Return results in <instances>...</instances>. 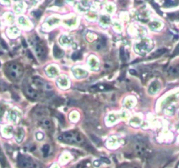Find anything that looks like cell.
Masks as SVG:
<instances>
[{
    "mask_svg": "<svg viewBox=\"0 0 179 168\" xmlns=\"http://www.w3.org/2000/svg\"><path fill=\"white\" fill-rule=\"evenodd\" d=\"M153 46H154V44L149 39H143L141 41L135 44L134 48L136 54L144 55L148 52H150Z\"/></svg>",
    "mask_w": 179,
    "mask_h": 168,
    "instance_id": "6da1fadb",
    "label": "cell"
},
{
    "mask_svg": "<svg viewBox=\"0 0 179 168\" xmlns=\"http://www.w3.org/2000/svg\"><path fill=\"white\" fill-rule=\"evenodd\" d=\"M129 34L133 37H143L147 34V30L145 27L137 25H131L128 29Z\"/></svg>",
    "mask_w": 179,
    "mask_h": 168,
    "instance_id": "7a4b0ae2",
    "label": "cell"
},
{
    "mask_svg": "<svg viewBox=\"0 0 179 168\" xmlns=\"http://www.w3.org/2000/svg\"><path fill=\"white\" fill-rule=\"evenodd\" d=\"M7 73H8V75L11 78L18 79L21 75V74H22V68H21V67L18 64L12 63V64L8 66Z\"/></svg>",
    "mask_w": 179,
    "mask_h": 168,
    "instance_id": "3957f363",
    "label": "cell"
},
{
    "mask_svg": "<svg viewBox=\"0 0 179 168\" xmlns=\"http://www.w3.org/2000/svg\"><path fill=\"white\" fill-rule=\"evenodd\" d=\"M60 18H58V17H50L49 19H47L45 21V23L43 24V26H42V28H43V30H45V31H48V30H51V29H53V27H55V26H57L59 24H60Z\"/></svg>",
    "mask_w": 179,
    "mask_h": 168,
    "instance_id": "277c9868",
    "label": "cell"
},
{
    "mask_svg": "<svg viewBox=\"0 0 179 168\" xmlns=\"http://www.w3.org/2000/svg\"><path fill=\"white\" fill-rule=\"evenodd\" d=\"M18 162L20 167L23 168H37V165L33 163L31 159L28 158H26L24 156H20L18 159Z\"/></svg>",
    "mask_w": 179,
    "mask_h": 168,
    "instance_id": "5b68a950",
    "label": "cell"
},
{
    "mask_svg": "<svg viewBox=\"0 0 179 168\" xmlns=\"http://www.w3.org/2000/svg\"><path fill=\"white\" fill-rule=\"evenodd\" d=\"M72 72L73 76L75 78H77V79H82V78H85V77H87L88 75L87 71L81 67H73Z\"/></svg>",
    "mask_w": 179,
    "mask_h": 168,
    "instance_id": "8992f818",
    "label": "cell"
},
{
    "mask_svg": "<svg viewBox=\"0 0 179 168\" xmlns=\"http://www.w3.org/2000/svg\"><path fill=\"white\" fill-rule=\"evenodd\" d=\"M59 139L60 141H65L69 144H77V142L75 140L74 132H65L62 136H60L59 137Z\"/></svg>",
    "mask_w": 179,
    "mask_h": 168,
    "instance_id": "52a82bcc",
    "label": "cell"
},
{
    "mask_svg": "<svg viewBox=\"0 0 179 168\" xmlns=\"http://www.w3.org/2000/svg\"><path fill=\"white\" fill-rule=\"evenodd\" d=\"M87 65L93 71H97L100 67V63L98 59L95 56H90L87 60Z\"/></svg>",
    "mask_w": 179,
    "mask_h": 168,
    "instance_id": "ba28073f",
    "label": "cell"
},
{
    "mask_svg": "<svg viewBox=\"0 0 179 168\" xmlns=\"http://www.w3.org/2000/svg\"><path fill=\"white\" fill-rule=\"evenodd\" d=\"M57 84L60 89H67L70 86V81L68 80V78L67 76L62 75V76H60L57 79Z\"/></svg>",
    "mask_w": 179,
    "mask_h": 168,
    "instance_id": "9c48e42d",
    "label": "cell"
},
{
    "mask_svg": "<svg viewBox=\"0 0 179 168\" xmlns=\"http://www.w3.org/2000/svg\"><path fill=\"white\" fill-rule=\"evenodd\" d=\"M160 88H161L160 82L156 80V81H152L151 84L149 85V87H148V94H150V95H155V94H156V93L159 91Z\"/></svg>",
    "mask_w": 179,
    "mask_h": 168,
    "instance_id": "30bf717a",
    "label": "cell"
},
{
    "mask_svg": "<svg viewBox=\"0 0 179 168\" xmlns=\"http://www.w3.org/2000/svg\"><path fill=\"white\" fill-rule=\"evenodd\" d=\"M34 48H35V53L37 56L40 60H45V51L44 47L38 42H35Z\"/></svg>",
    "mask_w": 179,
    "mask_h": 168,
    "instance_id": "8fae6325",
    "label": "cell"
},
{
    "mask_svg": "<svg viewBox=\"0 0 179 168\" xmlns=\"http://www.w3.org/2000/svg\"><path fill=\"white\" fill-rule=\"evenodd\" d=\"M119 119H121L120 113H110L107 115L106 123L107 125H112V124H115Z\"/></svg>",
    "mask_w": 179,
    "mask_h": 168,
    "instance_id": "7c38bea8",
    "label": "cell"
},
{
    "mask_svg": "<svg viewBox=\"0 0 179 168\" xmlns=\"http://www.w3.org/2000/svg\"><path fill=\"white\" fill-rule=\"evenodd\" d=\"M60 43L64 47L70 46H72L73 44L72 38L71 36H68V35H62L60 38Z\"/></svg>",
    "mask_w": 179,
    "mask_h": 168,
    "instance_id": "4fadbf2b",
    "label": "cell"
},
{
    "mask_svg": "<svg viewBox=\"0 0 179 168\" xmlns=\"http://www.w3.org/2000/svg\"><path fill=\"white\" fill-rule=\"evenodd\" d=\"M63 23L67 26V27H70V28H74L77 24H78V19L76 17L74 16H72L70 18H67L66 19L63 20Z\"/></svg>",
    "mask_w": 179,
    "mask_h": 168,
    "instance_id": "5bb4252c",
    "label": "cell"
},
{
    "mask_svg": "<svg viewBox=\"0 0 179 168\" xmlns=\"http://www.w3.org/2000/svg\"><path fill=\"white\" fill-rule=\"evenodd\" d=\"M45 71H46V74L49 77H55L59 74V68L53 65H51L46 67Z\"/></svg>",
    "mask_w": 179,
    "mask_h": 168,
    "instance_id": "9a60e30c",
    "label": "cell"
},
{
    "mask_svg": "<svg viewBox=\"0 0 179 168\" xmlns=\"http://www.w3.org/2000/svg\"><path fill=\"white\" fill-rule=\"evenodd\" d=\"M41 125L43 128H45L48 132H52L53 130V124L51 119L49 118H45L41 121Z\"/></svg>",
    "mask_w": 179,
    "mask_h": 168,
    "instance_id": "2e32d148",
    "label": "cell"
},
{
    "mask_svg": "<svg viewBox=\"0 0 179 168\" xmlns=\"http://www.w3.org/2000/svg\"><path fill=\"white\" fill-rule=\"evenodd\" d=\"M163 27V23L159 20H153L149 23V28L154 31H159Z\"/></svg>",
    "mask_w": 179,
    "mask_h": 168,
    "instance_id": "e0dca14e",
    "label": "cell"
},
{
    "mask_svg": "<svg viewBox=\"0 0 179 168\" xmlns=\"http://www.w3.org/2000/svg\"><path fill=\"white\" fill-rule=\"evenodd\" d=\"M26 95H27L29 97H31V98H33V99H37V98H38V93H37V91H36L33 88H32V87H30V86H27V87H26Z\"/></svg>",
    "mask_w": 179,
    "mask_h": 168,
    "instance_id": "ac0fdd59",
    "label": "cell"
},
{
    "mask_svg": "<svg viewBox=\"0 0 179 168\" xmlns=\"http://www.w3.org/2000/svg\"><path fill=\"white\" fill-rule=\"evenodd\" d=\"M142 118L139 116H134L130 119V124L134 127H139L142 124Z\"/></svg>",
    "mask_w": 179,
    "mask_h": 168,
    "instance_id": "d6986e66",
    "label": "cell"
},
{
    "mask_svg": "<svg viewBox=\"0 0 179 168\" xmlns=\"http://www.w3.org/2000/svg\"><path fill=\"white\" fill-rule=\"evenodd\" d=\"M136 101L135 97H129L124 100V106L129 109L134 107L136 105Z\"/></svg>",
    "mask_w": 179,
    "mask_h": 168,
    "instance_id": "ffe728a7",
    "label": "cell"
},
{
    "mask_svg": "<svg viewBox=\"0 0 179 168\" xmlns=\"http://www.w3.org/2000/svg\"><path fill=\"white\" fill-rule=\"evenodd\" d=\"M18 24L22 27H25V28H30L32 26L30 21L26 18H25V17H19L18 18Z\"/></svg>",
    "mask_w": 179,
    "mask_h": 168,
    "instance_id": "44dd1931",
    "label": "cell"
},
{
    "mask_svg": "<svg viewBox=\"0 0 179 168\" xmlns=\"http://www.w3.org/2000/svg\"><path fill=\"white\" fill-rule=\"evenodd\" d=\"M8 119L13 123H17L18 119V113L15 110H11L8 113Z\"/></svg>",
    "mask_w": 179,
    "mask_h": 168,
    "instance_id": "7402d4cb",
    "label": "cell"
},
{
    "mask_svg": "<svg viewBox=\"0 0 179 168\" xmlns=\"http://www.w3.org/2000/svg\"><path fill=\"white\" fill-rule=\"evenodd\" d=\"M135 151H136V154L137 155H139V156H143V154L145 153V152H146V148L143 146L142 144H136V145H135Z\"/></svg>",
    "mask_w": 179,
    "mask_h": 168,
    "instance_id": "603a6c76",
    "label": "cell"
},
{
    "mask_svg": "<svg viewBox=\"0 0 179 168\" xmlns=\"http://www.w3.org/2000/svg\"><path fill=\"white\" fill-rule=\"evenodd\" d=\"M100 24L102 26H107L111 24V19L107 15H102L100 18Z\"/></svg>",
    "mask_w": 179,
    "mask_h": 168,
    "instance_id": "cb8c5ba5",
    "label": "cell"
},
{
    "mask_svg": "<svg viewBox=\"0 0 179 168\" xmlns=\"http://www.w3.org/2000/svg\"><path fill=\"white\" fill-rule=\"evenodd\" d=\"M64 54V52L61 48H60L58 46H54L53 47V55L55 58L59 59V58H61Z\"/></svg>",
    "mask_w": 179,
    "mask_h": 168,
    "instance_id": "d4e9b609",
    "label": "cell"
},
{
    "mask_svg": "<svg viewBox=\"0 0 179 168\" xmlns=\"http://www.w3.org/2000/svg\"><path fill=\"white\" fill-rule=\"evenodd\" d=\"M35 114L38 117H45L48 114V110L45 108H39L36 110Z\"/></svg>",
    "mask_w": 179,
    "mask_h": 168,
    "instance_id": "484cf974",
    "label": "cell"
},
{
    "mask_svg": "<svg viewBox=\"0 0 179 168\" xmlns=\"http://www.w3.org/2000/svg\"><path fill=\"white\" fill-rule=\"evenodd\" d=\"M8 34H9V36L10 37H16V36H18V34H19V30L17 28V27H11L9 30H8Z\"/></svg>",
    "mask_w": 179,
    "mask_h": 168,
    "instance_id": "4316f807",
    "label": "cell"
},
{
    "mask_svg": "<svg viewBox=\"0 0 179 168\" xmlns=\"http://www.w3.org/2000/svg\"><path fill=\"white\" fill-rule=\"evenodd\" d=\"M168 74L171 76H177L179 74V69L176 67H170L168 69Z\"/></svg>",
    "mask_w": 179,
    "mask_h": 168,
    "instance_id": "83f0119b",
    "label": "cell"
},
{
    "mask_svg": "<svg viewBox=\"0 0 179 168\" xmlns=\"http://www.w3.org/2000/svg\"><path fill=\"white\" fill-rule=\"evenodd\" d=\"M24 136H25L24 130H23L22 128H19V129L18 130L17 134H16V139H17V141H18V142H21L22 139H23V137H24Z\"/></svg>",
    "mask_w": 179,
    "mask_h": 168,
    "instance_id": "f1b7e54d",
    "label": "cell"
},
{
    "mask_svg": "<svg viewBox=\"0 0 179 168\" xmlns=\"http://www.w3.org/2000/svg\"><path fill=\"white\" fill-rule=\"evenodd\" d=\"M113 26H114V31L117 32V33H121V32L122 31V26H121V24L120 22H118V21H114V24H113Z\"/></svg>",
    "mask_w": 179,
    "mask_h": 168,
    "instance_id": "f546056e",
    "label": "cell"
},
{
    "mask_svg": "<svg viewBox=\"0 0 179 168\" xmlns=\"http://www.w3.org/2000/svg\"><path fill=\"white\" fill-rule=\"evenodd\" d=\"M87 19H88L89 20H92V21L96 20L97 18H98L97 13L94 12V11H90V12H88V13L87 14Z\"/></svg>",
    "mask_w": 179,
    "mask_h": 168,
    "instance_id": "4dcf8cb0",
    "label": "cell"
},
{
    "mask_svg": "<svg viewBox=\"0 0 179 168\" xmlns=\"http://www.w3.org/2000/svg\"><path fill=\"white\" fill-rule=\"evenodd\" d=\"M33 82L35 83L36 86H38V87H39V88H44V89H45V83L42 80H40V79H38V78H34V79H33Z\"/></svg>",
    "mask_w": 179,
    "mask_h": 168,
    "instance_id": "1f68e13d",
    "label": "cell"
},
{
    "mask_svg": "<svg viewBox=\"0 0 179 168\" xmlns=\"http://www.w3.org/2000/svg\"><path fill=\"white\" fill-rule=\"evenodd\" d=\"M174 112H175V107L172 105H170L165 109V113L169 116H172L174 114Z\"/></svg>",
    "mask_w": 179,
    "mask_h": 168,
    "instance_id": "d6a6232c",
    "label": "cell"
},
{
    "mask_svg": "<svg viewBox=\"0 0 179 168\" xmlns=\"http://www.w3.org/2000/svg\"><path fill=\"white\" fill-rule=\"evenodd\" d=\"M105 10H106L107 13L111 14V13H113L114 11V5L113 4H107L105 6Z\"/></svg>",
    "mask_w": 179,
    "mask_h": 168,
    "instance_id": "836d02e7",
    "label": "cell"
},
{
    "mask_svg": "<svg viewBox=\"0 0 179 168\" xmlns=\"http://www.w3.org/2000/svg\"><path fill=\"white\" fill-rule=\"evenodd\" d=\"M70 119H71V121H72V122H76V121H78V119H79V117H80V115H79V113L77 112V111H72L71 114H70Z\"/></svg>",
    "mask_w": 179,
    "mask_h": 168,
    "instance_id": "e575fe53",
    "label": "cell"
},
{
    "mask_svg": "<svg viewBox=\"0 0 179 168\" xmlns=\"http://www.w3.org/2000/svg\"><path fill=\"white\" fill-rule=\"evenodd\" d=\"M119 144V140L116 137H111L107 142L108 146H114V144Z\"/></svg>",
    "mask_w": 179,
    "mask_h": 168,
    "instance_id": "d590c367",
    "label": "cell"
},
{
    "mask_svg": "<svg viewBox=\"0 0 179 168\" xmlns=\"http://www.w3.org/2000/svg\"><path fill=\"white\" fill-rule=\"evenodd\" d=\"M86 38H87V39L89 42H92V41H94L96 39V35L94 34H93V33H88V34L86 35Z\"/></svg>",
    "mask_w": 179,
    "mask_h": 168,
    "instance_id": "8d00e7d4",
    "label": "cell"
},
{
    "mask_svg": "<svg viewBox=\"0 0 179 168\" xmlns=\"http://www.w3.org/2000/svg\"><path fill=\"white\" fill-rule=\"evenodd\" d=\"M49 152H50V146H49L48 144H45V145L42 147V152H43L44 156H45V157L47 156V154L49 153Z\"/></svg>",
    "mask_w": 179,
    "mask_h": 168,
    "instance_id": "74e56055",
    "label": "cell"
},
{
    "mask_svg": "<svg viewBox=\"0 0 179 168\" xmlns=\"http://www.w3.org/2000/svg\"><path fill=\"white\" fill-rule=\"evenodd\" d=\"M120 116H121V119H123V120L128 119L129 117V114L128 111H121V112H120Z\"/></svg>",
    "mask_w": 179,
    "mask_h": 168,
    "instance_id": "f35d334b",
    "label": "cell"
},
{
    "mask_svg": "<svg viewBox=\"0 0 179 168\" xmlns=\"http://www.w3.org/2000/svg\"><path fill=\"white\" fill-rule=\"evenodd\" d=\"M74 135H75V140H76L77 144H80V143L83 142V138H82V137L80 135V133L74 132Z\"/></svg>",
    "mask_w": 179,
    "mask_h": 168,
    "instance_id": "ab89813d",
    "label": "cell"
},
{
    "mask_svg": "<svg viewBox=\"0 0 179 168\" xmlns=\"http://www.w3.org/2000/svg\"><path fill=\"white\" fill-rule=\"evenodd\" d=\"M23 10H24V4H23L22 3L17 4L16 7H15V11H16L17 12H22Z\"/></svg>",
    "mask_w": 179,
    "mask_h": 168,
    "instance_id": "60d3db41",
    "label": "cell"
},
{
    "mask_svg": "<svg viewBox=\"0 0 179 168\" xmlns=\"http://www.w3.org/2000/svg\"><path fill=\"white\" fill-rule=\"evenodd\" d=\"M80 58V52H74L72 55V60H79Z\"/></svg>",
    "mask_w": 179,
    "mask_h": 168,
    "instance_id": "b9f144b4",
    "label": "cell"
},
{
    "mask_svg": "<svg viewBox=\"0 0 179 168\" xmlns=\"http://www.w3.org/2000/svg\"><path fill=\"white\" fill-rule=\"evenodd\" d=\"M77 9H78V11H80V12H86V11H87V8L84 7L82 4H77Z\"/></svg>",
    "mask_w": 179,
    "mask_h": 168,
    "instance_id": "7bdbcfd3",
    "label": "cell"
},
{
    "mask_svg": "<svg viewBox=\"0 0 179 168\" xmlns=\"http://www.w3.org/2000/svg\"><path fill=\"white\" fill-rule=\"evenodd\" d=\"M102 46H103V44L102 43V41H99V42H97V44L95 45V50H97V51H100V50H102Z\"/></svg>",
    "mask_w": 179,
    "mask_h": 168,
    "instance_id": "ee69618b",
    "label": "cell"
},
{
    "mask_svg": "<svg viewBox=\"0 0 179 168\" xmlns=\"http://www.w3.org/2000/svg\"><path fill=\"white\" fill-rule=\"evenodd\" d=\"M80 3L84 7L87 8L90 4V0H80Z\"/></svg>",
    "mask_w": 179,
    "mask_h": 168,
    "instance_id": "f6af8a7d",
    "label": "cell"
},
{
    "mask_svg": "<svg viewBox=\"0 0 179 168\" xmlns=\"http://www.w3.org/2000/svg\"><path fill=\"white\" fill-rule=\"evenodd\" d=\"M33 17H35V18H39V17L41 16V11H38V10L34 11L33 12Z\"/></svg>",
    "mask_w": 179,
    "mask_h": 168,
    "instance_id": "bcb514c9",
    "label": "cell"
},
{
    "mask_svg": "<svg viewBox=\"0 0 179 168\" xmlns=\"http://www.w3.org/2000/svg\"><path fill=\"white\" fill-rule=\"evenodd\" d=\"M165 52V50L164 49H159V50H157L155 54H154V56H157V55H161V54H163V53Z\"/></svg>",
    "mask_w": 179,
    "mask_h": 168,
    "instance_id": "7dc6e473",
    "label": "cell"
},
{
    "mask_svg": "<svg viewBox=\"0 0 179 168\" xmlns=\"http://www.w3.org/2000/svg\"><path fill=\"white\" fill-rule=\"evenodd\" d=\"M36 137H37L38 140H42L43 137H44V135H43V133H41V132H38L36 134Z\"/></svg>",
    "mask_w": 179,
    "mask_h": 168,
    "instance_id": "c3c4849f",
    "label": "cell"
},
{
    "mask_svg": "<svg viewBox=\"0 0 179 168\" xmlns=\"http://www.w3.org/2000/svg\"><path fill=\"white\" fill-rule=\"evenodd\" d=\"M4 108H3V106H0V117L4 115Z\"/></svg>",
    "mask_w": 179,
    "mask_h": 168,
    "instance_id": "681fc988",
    "label": "cell"
},
{
    "mask_svg": "<svg viewBox=\"0 0 179 168\" xmlns=\"http://www.w3.org/2000/svg\"><path fill=\"white\" fill-rule=\"evenodd\" d=\"M102 160H103V162H105V163H107V164H109V163H110L109 159H107V158H102Z\"/></svg>",
    "mask_w": 179,
    "mask_h": 168,
    "instance_id": "f907efd6",
    "label": "cell"
},
{
    "mask_svg": "<svg viewBox=\"0 0 179 168\" xmlns=\"http://www.w3.org/2000/svg\"><path fill=\"white\" fill-rule=\"evenodd\" d=\"M100 165H101V162H100L99 160L94 161V166H95V167H100Z\"/></svg>",
    "mask_w": 179,
    "mask_h": 168,
    "instance_id": "816d5d0a",
    "label": "cell"
},
{
    "mask_svg": "<svg viewBox=\"0 0 179 168\" xmlns=\"http://www.w3.org/2000/svg\"><path fill=\"white\" fill-rule=\"evenodd\" d=\"M97 2H99V3H104L106 0H96Z\"/></svg>",
    "mask_w": 179,
    "mask_h": 168,
    "instance_id": "f5cc1de1",
    "label": "cell"
},
{
    "mask_svg": "<svg viewBox=\"0 0 179 168\" xmlns=\"http://www.w3.org/2000/svg\"><path fill=\"white\" fill-rule=\"evenodd\" d=\"M67 1L68 3H73V2H74L75 0H67Z\"/></svg>",
    "mask_w": 179,
    "mask_h": 168,
    "instance_id": "db71d44e",
    "label": "cell"
},
{
    "mask_svg": "<svg viewBox=\"0 0 179 168\" xmlns=\"http://www.w3.org/2000/svg\"><path fill=\"white\" fill-rule=\"evenodd\" d=\"M30 1H31V2H36L37 0H30Z\"/></svg>",
    "mask_w": 179,
    "mask_h": 168,
    "instance_id": "11a10c76",
    "label": "cell"
},
{
    "mask_svg": "<svg viewBox=\"0 0 179 168\" xmlns=\"http://www.w3.org/2000/svg\"><path fill=\"white\" fill-rule=\"evenodd\" d=\"M177 52H178V53H179V47H178V50H177Z\"/></svg>",
    "mask_w": 179,
    "mask_h": 168,
    "instance_id": "9f6ffc18",
    "label": "cell"
},
{
    "mask_svg": "<svg viewBox=\"0 0 179 168\" xmlns=\"http://www.w3.org/2000/svg\"><path fill=\"white\" fill-rule=\"evenodd\" d=\"M130 168H138L137 167H130Z\"/></svg>",
    "mask_w": 179,
    "mask_h": 168,
    "instance_id": "6f0895ef",
    "label": "cell"
},
{
    "mask_svg": "<svg viewBox=\"0 0 179 168\" xmlns=\"http://www.w3.org/2000/svg\"><path fill=\"white\" fill-rule=\"evenodd\" d=\"M0 66H1V62H0Z\"/></svg>",
    "mask_w": 179,
    "mask_h": 168,
    "instance_id": "680465c9",
    "label": "cell"
},
{
    "mask_svg": "<svg viewBox=\"0 0 179 168\" xmlns=\"http://www.w3.org/2000/svg\"><path fill=\"white\" fill-rule=\"evenodd\" d=\"M15 1H18V0H15Z\"/></svg>",
    "mask_w": 179,
    "mask_h": 168,
    "instance_id": "91938a15",
    "label": "cell"
}]
</instances>
